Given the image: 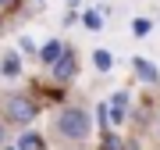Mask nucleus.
I'll return each instance as SVG.
<instances>
[{
	"instance_id": "nucleus-9",
	"label": "nucleus",
	"mask_w": 160,
	"mask_h": 150,
	"mask_svg": "<svg viewBox=\"0 0 160 150\" xmlns=\"http://www.w3.org/2000/svg\"><path fill=\"white\" fill-rule=\"evenodd\" d=\"M149 29H153V22H149V18H135V22H132V32H135V36H146Z\"/></svg>"
},
{
	"instance_id": "nucleus-6",
	"label": "nucleus",
	"mask_w": 160,
	"mask_h": 150,
	"mask_svg": "<svg viewBox=\"0 0 160 150\" xmlns=\"http://www.w3.org/2000/svg\"><path fill=\"white\" fill-rule=\"evenodd\" d=\"M61 54H64V43H61V40H50V43H43V46H39V61L46 64V68H50V64L57 61Z\"/></svg>"
},
{
	"instance_id": "nucleus-16",
	"label": "nucleus",
	"mask_w": 160,
	"mask_h": 150,
	"mask_svg": "<svg viewBox=\"0 0 160 150\" xmlns=\"http://www.w3.org/2000/svg\"><path fill=\"white\" fill-rule=\"evenodd\" d=\"M121 150H139V147H135V143H125V147H121Z\"/></svg>"
},
{
	"instance_id": "nucleus-7",
	"label": "nucleus",
	"mask_w": 160,
	"mask_h": 150,
	"mask_svg": "<svg viewBox=\"0 0 160 150\" xmlns=\"http://www.w3.org/2000/svg\"><path fill=\"white\" fill-rule=\"evenodd\" d=\"M18 150H46V143H43L39 132H29V129H25L22 139H18Z\"/></svg>"
},
{
	"instance_id": "nucleus-3",
	"label": "nucleus",
	"mask_w": 160,
	"mask_h": 150,
	"mask_svg": "<svg viewBox=\"0 0 160 150\" xmlns=\"http://www.w3.org/2000/svg\"><path fill=\"white\" fill-rule=\"evenodd\" d=\"M50 72H53V79H57V82H71L75 75H78V57H75V50H64L61 57L50 64Z\"/></svg>"
},
{
	"instance_id": "nucleus-13",
	"label": "nucleus",
	"mask_w": 160,
	"mask_h": 150,
	"mask_svg": "<svg viewBox=\"0 0 160 150\" xmlns=\"http://www.w3.org/2000/svg\"><path fill=\"white\" fill-rule=\"evenodd\" d=\"M128 104V93H114V97H110V107H125Z\"/></svg>"
},
{
	"instance_id": "nucleus-14",
	"label": "nucleus",
	"mask_w": 160,
	"mask_h": 150,
	"mask_svg": "<svg viewBox=\"0 0 160 150\" xmlns=\"http://www.w3.org/2000/svg\"><path fill=\"white\" fill-rule=\"evenodd\" d=\"M22 54H36V43L29 40V36H25V40H22Z\"/></svg>"
},
{
	"instance_id": "nucleus-18",
	"label": "nucleus",
	"mask_w": 160,
	"mask_h": 150,
	"mask_svg": "<svg viewBox=\"0 0 160 150\" xmlns=\"http://www.w3.org/2000/svg\"><path fill=\"white\" fill-rule=\"evenodd\" d=\"M0 4H7V0H0Z\"/></svg>"
},
{
	"instance_id": "nucleus-8",
	"label": "nucleus",
	"mask_w": 160,
	"mask_h": 150,
	"mask_svg": "<svg viewBox=\"0 0 160 150\" xmlns=\"http://www.w3.org/2000/svg\"><path fill=\"white\" fill-rule=\"evenodd\" d=\"M92 64H96L100 72H110V68H114V54H110V50H96V54H92Z\"/></svg>"
},
{
	"instance_id": "nucleus-5",
	"label": "nucleus",
	"mask_w": 160,
	"mask_h": 150,
	"mask_svg": "<svg viewBox=\"0 0 160 150\" xmlns=\"http://www.w3.org/2000/svg\"><path fill=\"white\" fill-rule=\"evenodd\" d=\"M0 72H4L7 79H18V75H22V54L7 50V54H4V61H0Z\"/></svg>"
},
{
	"instance_id": "nucleus-12",
	"label": "nucleus",
	"mask_w": 160,
	"mask_h": 150,
	"mask_svg": "<svg viewBox=\"0 0 160 150\" xmlns=\"http://www.w3.org/2000/svg\"><path fill=\"white\" fill-rule=\"evenodd\" d=\"M107 121L121 125V121H125V107H107Z\"/></svg>"
},
{
	"instance_id": "nucleus-4",
	"label": "nucleus",
	"mask_w": 160,
	"mask_h": 150,
	"mask_svg": "<svg viewBox=\"0 0 160 150\" xmlns=\"http://www.w3.org/2000/svg\"><path fill=\"white\" fill-rule=\"evenodd\" d=\"M132 68H135V75H139L142 82H149V86H157V82H160V72H157V64H153V61L135 57V61H132Z\"/></svg>"
},
{
	"instance_id": "nucleus-15",
	"label": "nucleus",
	"mask_w": 160,
	"mask_h": 150,
	"mask_svg": "<svg viewBox=\"0 0 160 150\" xmlns=\"http://www.w3.org/2000/svg\"><path fill=\"white\" fill-rule=\"evenodd\" d=\"M4 139H7V125L0 121V147H4Z\"/></svg>"
},
{
	"instance_id": "nucleus-10",
	"label": "nucleus",
	"mask_w": 160,
	"mask_h": 150,
	"mask_svg": "<svg viewBox=\"0 0 160 150\" xmlns=\"http://www.w3.org/2000/svg\"><path fill=\"white\" fill-rule=\"evenodd\" d=\"M82 25H86V29H100V25H103V18H100L96 11H86V14H82Z\"/></svg>"
},
{
	"instance_id": "nucleus-11",
	"label": "nucleus",
	"mask_w": 160,
	"mask_h": 150,
	"mask_svg": "<svg viewBox=\"0 0 160 150\" xmlns=\"http://www.w3.org/2000/svg\"><path fill=\"white\" fill-rule=\"evenodd\" d=\"M121 147H125V143H121L114 132H103V150H121Z\"/></svg>"
},
{
	"instance_id": "nucleus-17",
	"label": "nucleus",
	"mask_w": 160,
	"mask_h": 150,
	"mask_svg": "<svg viewBox=\"0 0 160 150\" xmlns=\"http://www.w3.org/2000/svg\"><path fill=\"white\" fill-rule=\"evenodd\" d=\"M4 150H18V147H4Z\"/></svg>"
},
{
	"instance_id": "nucleus-1",
	"label": "nucleus",
	"mask_w": 160,
	"mask_h": 150,
	"mask_svg": "<svg viewBox=\"0 0 160 150\" xmlns=\"http://www.w3.org/2000/svg\"><path fill=\"white\" fill-rule=\"evenodd\" d=\"M53 132H57L64 143H82V139H89L92 132V118L89 111L82 104H68L57 111V118H53Z\"/></svg>"
},
{
	"instance_id": "nucleus-2",
	"label": "nucleus",
	"mask_w": 160,
	"mask_h": 150,
	"mask_svg": "<svg viewBox=\"0 0 160 150\" xmlns=\"http://www.w3.org/2000/svg\"><path fill=\"white\" fill-rule=\"evenodd\" d=\"M36 115H39V107H36V100L29 93H7L4 97V118L11 121V125H32Z\"/></svg>"
}]
</instances>
